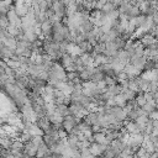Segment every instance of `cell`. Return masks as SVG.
<instances>
[{
  "label": "cell",
  "mask_w": 158,
  "mask_h": 158,
  "mask_svg": "<svg viewBox=\"0 0 158 158\" xmlns=\"http://www.w3.org/2000/svg\"><path fill=\"white\" fill-rule=\"evenodd\" d=\"M56 111L59 112L63 117L70 114V111H69V106L65 105V104H56Z\"/></svg>",
  "instance_id": "3957f363"
},
{
  "label": "cell",
  "mask_w": 158,
  "mask_h": 158,
  "mask_svg": "<svg viewBox=\"0 0 158 158\" xmlns=\"http://www.w3.org/2000/svg\"><path fill=\"white\" fill-rule=\"evenodd\" d=\"M149 117L153 118V120H158V109H156L153 112L149 114Z\"/></svg>",
  "instance_id": "30bf717a"
},
{
  "label": "cell",
  "mask_w": 158,
  "mask_h": 158,
  "mask_svg": "<svg viewBox=\"0 0 158 158\" xmlns=\"http://www.w3.org/2000/svg\"><path fill=\"white\" fill-rule=\"evenodd\" d=\"M116 7H115V5L111 2V1H106L104 5H102V7L100 9L101 11H102V14H109L110 11H112V10H115Z\"/></svg>",
  "instance_id": "52a82bcc"
},
{
  "label": "cell",
  "mask_w": 158,
  "mask_h": 158,
  "mask_svg": "<svg viewBox=\"0 0 158 158\" xmlns=\"http://www.w3.org/2000/svg\"><path fill=\"white\" fill-rule=\"evenodd\" d=\"M146 20H147V15H143V14H139L138 16H135V17H130V20L128 21H131L135 26H136V28H138V27H141L144 22H146Z\"/></svg>",
  "instance_id": "6da1fadb"
},
{
  "label": "cell",
  "mask_w": 158,
  "mask_h": 158,
  "mask_svg": "<svg viewBox=\"0 0 158 158\" xmlns=\"http://www.w3.org/2000/svg\"><path fill=\"white\" fill-rule=\"evenodd\" d=\"M139 42L143 44V47H148V46H151L156 42V37L151 33H146L139 38Z\"/></svg>",
  "instance_id": "7a4b0ae2"
},
{
  "label": "cell",
  "mask_w": 158,
  "mask_h": 158,
  "mask_svg": "<svg viewBox=\"0 0 158 158\" xmlns=\"http://www.w3.org/2000/svg\"><path fill=\"white\" fill-rule=\"evenodd\" d=\"M141 107L149 115L151 112H153V111L157 109V102H156V101H153V102H146V104H144L143 106H141Z\"/></svg>",
  "instance_id": "5b68a950"
},
{
  "label": "cell",
  "mask_w": 158,
  "mask_h": 158,
  "mask_svg": "<svg viewBox=\"0 0 158 158\" xmlns=\"http://www.w3.org/2000/svg\"><path fill=\"white\" fill-rule=\"evenodd\" d=\"M138 7H139L141 14L147 15V12H148V10H149V7H151V1H149V0H144L143 2L138 4Z\"/></svg>",
  "instance_id": "8992f818"
},
{
  "label": "cell",
  "mask_w": 158,
  "mask_h": 158,
  "mask_svg": "<svg viewBox=\"0 0 158 158\" xmlns=\"http://www.w3.org/2000/svg\"><path fill=\"white\" fill-rule=\"evenodd\" d=\"M132 1H133V2L136 4V5H138V4H141V2H143L144 0H132Z\"/></svg>",
  "instance_id": "8fae6325"
},
{
  "label": "cell",
  "mask_w": 158,
  "mask_h": 158,
  "mask_svg": "<svg viewBox=\"0 0 158 158\" xmlns=\"http://www.w3.org/2000/svg\"><path fill=\"white\" fill-rule=\"evenodd\" d=\"M135 100H136V102H137V105H138V106H143V105L147 102V100H146V98H144L143 91H142V93H137V95H136Z\"/></svg>",
  "instance_id": "9c48e42d"
},
{
  "label": "cell",
  "mask_w": 158,
  "mask_h": 158,
  "mask_svg": "<svg viewBox=\"0 0 158 158\" xmlns=\"http://www.w3.org/2000/svg\"><path fill=\"white\" fill-rule=\"evenodd\" d=\"M121 94L123 95V98H125L127 101H128V100H133V99L136 98V95H137V93H136V91H133V90H131V89H128V88L122 89Z\"/></svg>",
  "instance_id": "277c9868"
},
{
  "label": "cell",
  "mask_w": 158,
  "mask_h": 158,
  "mask_svg": "<svg viewBox=\"0 0 158 158\" xmlns=\"http://www.w3.org/2000/svg\"><path fill=\"white\" fill-rule=\"evenodd\" d=\"M114 99H115V104H116L117 106H121V107H123V106L126 105V102H127V100L123 98L122 94H118V95L114 96Z\"/></svg>",
  "instance_id": "ba28073f"
}]
</instances>
